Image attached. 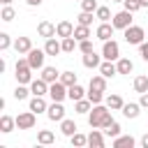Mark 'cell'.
<instances>
[{"mask_svg":"<svg viewBox=\"0 0 148 148\" xmlns=\"http://www.w3.org/2000/svg\"><path fill=\"white\" fill-rule=\"evenodd\" d=\"M30 92L46 97V95H49V83H46L42 76H39V79H32V81H30Z\"/></svg>","mask_w":148,"mask_h":148,"instance_id":"17","label":"cell"},{"mask_svg":"<svg viewBox=\"0 0 148 148\" xmlns=\"http://www.w3.org/2000/svg\"><path fill=\"white\" fill-rule=\"evenodd\" d=\"M60 132H62L65 136H72L74 132H79V127H76V123H74V120L62 118V120H60Z\"/></svg>","mask_w":148,"mask_h":148,"instance_id":"31","label":"cell"},{"mask_svg":"<svg viewBox=\"0 0 148 148\" xmlns=\"http://www.w3.org/2000/svg\"><path fill=\"white\" fill-rule=\"evenodd\" d=\"M136 141H134V136H130V134H120V136H116V139H111V146L113 148H132Z\"/></svg>","mask_w":148,"mask_h":148,"instance_id":"24","label":"cell"},{"mask_svg":"<svg viewBox=\"0 0 148 148\" xmlns=\"http://www.w3.org/2000/svg\"><path fill=\"white\" fill-rule=\"evenodd\" d=\"M14 46V42H12V37L7 35V32H0V51L5 53V51H9Z\"/></svg>","mask_w":148,"mask_h":148,"instance_id":"42","label":"cell"},{"mask_svg":"<svg viewBox=\"0 0 148 148\" xmlns=\"http://www.w3.org/2000/svg\"><path fill=\"white\" fill-rule=\"evenodd\" d=\"M14 130H16V118L2 113V116H0V132H2V134H9V132H14Z\"/></svg>","mask_w":148,"mask_h":148,"instance_id":"23","label":"cell"},{"mask_svg":"<svg viewBox=\"0 0 148 148\" xmlns=\"http://www.w3.org/2000/svg\"><path fill=\"white\" fill-rule=\"evenodd\" d=\"M104 143H106V134H104V130L92 127L90 134H88V146H90V148H104Z\"/></svg>","mask_w":148,"mask_h":148,"instance_id":"10","label":"cell"},{"mask_svg":"<svg viewBox=\"0 0 148 148\" xmlns=\"http://www.w3.org/2000/svg\"><path fill=\"white\" fill-rule=\"evenodd\" d=\"M74 28H76V25H74L72 21H58V23H56V35H58L60 39H62V37H72V35H74Z\"/></svg>","mask_w":148,"mask_h":148,"instance_id":"15","label":"cell"},{"mask_svg":"<svg viewBox=\"0 0 148 148\" xmlns=\"http://www.w3.org/2000/svg\"><path fill=\"white\" fill-rule=\"evenodd\" d=\"M14 16H16L14 7H12V5H2V9H0V21L9 23V21H14Z\"/></svg>","mask_w":148,"mask_h":148,"instance_id":"39","label":"cell"},{"mask_svg":"<svg viewBox=\"0 0 148 148\" xmlns=\"http://www.w3.org/2000/svg\"><path fill=\"white\" fill-rule=\"evenodd\" d=\"M32 67H30V62H28V58H18L16 60V67H14V76H16V83H28L30 86V81H32Z\"/></svg>","mask_w":148,"mask_h":148,"instance_id":"2","label":"cell"},{"mask_svg":"<svg viewBox=\"0 0 148 148\" xmlns=\"http://www.w3.org/2000/svg\"><path fill=\"white\" fill-rule=\"evenodd\" d=\"M25 2H28V5H30V7H39V5H42V2H44V0H25Z\"/></svg>","mask_w":148,"mask_h":148,"instance_id":"48","label":"cell"},{"mask_svg":"<svg viewBox=\"0 0 148 148\" xmlns=\"http://www.w3.org/2000/svg\"><path fill=\"white\" fill-rule=\"evenodd\" d=\"M111 2H123V0H111Z\"/></svg>","mask_w":148,"mask_h":148,"instance_id":"52","label":"cell"},{"mask_svg":"<svg viewBox=\"0 0 148 148\" xmlns=\"http://www.w3.org/2000/svg\"><path fill=\"white\" fill-rule=\"evenodd\" d=\"M44 51H46V56H60L62 53V42H58L56 37H49L46 42H44Z\"/></svg>","mask_w":148,"mask_h":148,"instance_id":"16","label":"cell"},{"mask_svg":"<svg viewBox=\"0 0 148 148\" xmlns=\"http://www.w3.org/2000/svg\"><path fill=\"white\" fill-rule=\"evenodd\" d=\"M141 146H143V148H148V132L141 136Z\"/></svg>","mask_w":148,"mask_h":148,"instance_id":"49","label":"cell"},{"mask_svg":"<svg viewBox=\"0 0 148 148\" xmlns=\"http://www.w3.org/2000/svg\"><path fill=\"white\" fill-rule=\"evenodd\" d=\"M25 58H28V62H30V67L32 69H42L44 67V60H46V51L44 49H30L28 53H25Z\"/></svg>","mask_w":148,"mask_h":148,"instance_id":"7","label":"cell"},{"mask_svg":"<svg viewBox=\"0 0 148 148\" xmlns=\"http://www.w3.org/2000/svg\"><path fill=\"white\" fill-rule=\"evenodd\" d=\"M86 92H88V90H86L81 83H74V86H69V88H67V97H69L72 102H79V99H83V97H86Z\"/></svg>","mask_w":148,"mask_h":148,"instance_id":"22","label":"cell"},{"mask_svg":"<svg viewBox=\"0 0 148 148\" xmlns=\"http://www.w3.org/2000/svg\"><path fill=\"white\" fill-rule=\"evenodd\" d=\"M88 88H95V90H104V92H106V76H102V74H92Z\"/></svg>","mask_w":148,"mask_h":148,"instance_id":"29","label":"cell"},{"mask_svg":"<svg viewBox=\"0 0 148 148\" xmlns=\"http://www.w3.org/2000/svg\"><path fill=\"white\" fill-rule=\"evenodd\" d=\"M139 104H141L143 109H148V92H141V95H139Z\"/></svg>","mask_w":148,"mask_h":148,"instance_id":"47","label":"cell"},{"mask_svg":"<svg viewBox=\"0 0 148 148\" xmlns=\"http://www.w3.org/2000/svg\"><path fill=\"white\" fill-rule=\"evenodd\" d=\"M111 23H113L116 30H125V28H130V25H132V12H127V9L116 12L113 18H111Z\"/></svg>","mask_w":148,"mask_h":148,"instance_id":"8","label":"cell"},{"mask_svg":"<svg viewBox=\"0 0 148 148\" xmlns=\"http://www.w3.org/2000/svg\"><path fill=\"white\" fill-rule=\"evenodd\" d=\"M99 74H102V76H106V79H113V76L118 74L116 62H113V60H102V65H99Z\"/></svg>","mask_w":148,"mask_h":148,"instance_id":"21","label":"cell"},{"mask_svg":"<svg viewBox=\"0 0 148 148\" xmlns=\"http://www.w3.org/2000/svg\"><path fill=\"white\" fill-rule=\"evenodd\" d=\"M123 9H127V12H139L141 9V2L139 0H123Z\"/></svg>","mask_w":148,"mask_h":148,"instance_id":"43","label":"cell"},{"mask_svg":"<svg viewBox=\"0 0 148 148\" xmlns=\"http://www.w3.org/2000/svg\"><path fill=\"white\" fill-rule=\"evenodd\" d=\"M37 35L44 37V39L56 37V25H53L51 21H39V23H37Z\"/></svg>","mask_w":148,"mask_h":148,"instance_id":"18","label":"cell"},{"mask_svg":"<svg viewBox=\"0 0 148 148\" xmlns=\"http://www.w3.org/2000/svg\"><path fill=\"white\" fill-rule=\"evenodd\" d=\"M116 67H118V74H127V76H130V74L134 72V62H132L130 58H123V56L116 60Z\"/></svg>","mask_w":148,"mask_h":148,"instance_id":"25","label":"cell"},{"mask_svg":"<svg viewBox=\"0 0 148 148\" xmlns=\"http://www.w3.org/2000/svg\"><path fill=\"white\" fill-rule=\"evenodd\" d=\"M69 141H72V146H74V148H83V146H88V134L74 132V134L69 136Z\"/></svg>","mask_w":148,"mask_h":148,"instance_id":"38","label":"cell"},{"mask_svg":"<svg viewBox=\"0 0 148 148\" xmlns=\"http://www.w3.org/2000/svg\"><path fill=\"white\" fill-rule=\"evenodd\" d=\"M113 30H116V28H113L111 21H104V23L99 21V25H97V30H95V37H97L99 42H106V39L113 37Z\"/></svg>","mask_w":148,"mask_h":148,"instance_id":"11","label":"cell"},{"mask_svg":"<svg viewBox=\"0 0 148 148\" xmlns=\"http://www.w3.org/2000/svg\"><path fill=\"white\" fill-rule=\"evenodd\" d=\"M37 125V113L35 111H21L18 116H16V130H32Z\"/></svg>","mask_w":148,"mask_h":148,"instance_id":"5","label":"cell"},{"mask_svg":"<svg viewBox=\"0 0 148 148\" xmlns=\"http://www.w3.org/2000/svg\"><path fill=\"white\" fill-rule=\"evenodd\" d=\"M60 81L69 88V86H74V83H79V76H76V72H72V69H67V72H60Z\"/></svg>","mask_w":148,"mask_h":148,"instance_id":"35","label":"cell"},{"mask_svg":"<svg viewBox=\"0 0 148 148\" xmlns=\"http://www.w3.org/2000/svg\"><path fill=\"white\" fill-rule=\"evenodd\" d=\"M49 97H51V102H65L67 99V86L60 79L49 83Z\"/></svg>","mask_w":148,"mask_h":148,"instance_id":"6","label":"cell"},{"mask_svg":"<svg viewBox=\"0 0 148 148\" xmlns=\"http://www.w3.org/2000/svg\"><path fill=\"white\" fill-rule=\"evenodd\" d=\"M113 123V118H111V109L102 102V104H92V109H90V113H88V125L90 127H99V130H104L106 125H111Z\"/></svg>","mask_w":148,"mask_h":148,"instance_id":"1","label":"cell"},{"mask_svg":"<svg viewBox=\"0 0 148 148\" xmlns=\"http://www.w3.org/2000/svg\"><path fill=\"white\" fill-rule=\"evenodd\" d=\"M32 92H30V86L28 83H16V88H14V99H18V102H23V99H28Z\"/></svg>","mask_w":148,"mask_h":148,"instance_id":"28","label":"cell"},{"mask_svg":"<svg viewBox=\"0 0 148 148\" xmlns=\"http://www.w3.org/2000/svg\"><path fill=\"white\" fill-rule=\"evenodd\" d=\"M102 56H97L95 51H90V53H83V58H81V62H83V67H88V69H99V65H102Z\"/></svg>","mask_w":148,"mask_h":148,"instance_id":"14","label":"cell"},{"mask_svg":"<svg viewBox=\"0 0 148 148\" xmlns=\"http://www.w3.org/2000/svg\"><path fill=\"white\" fill-rule=\"evenodd\" d=\"M95 16H97V21H102V23H104V21H111V18H113L111 9H109V7H104V5H99V7H97Z\"/></svg>","mask_w":148,"mask_h":148,"instance_id":"40","label":"cell"},{"mask_svg":"<svg viewBox=\"0 0 148 148\" xmlns=\"http://www.w3.org/2000/svg\"><path fill=\"white\" fill-rule=\"evenodd\" d=\"M79 51H81V53H90V51H95V49H92V42H90V39L79 42Z\"/></svg>","mask_w":148,"mask_h":148,"instance_id":"45","label":"cell"},{"mask_svg":"<svg viewBox=\"0 0 148 148\" xmlns=\"http://www.w3.org/2000/svg\"><path fill=\"white\" fill-rule=\"evenodd\" d=\"M39 76H42V79H44L46 83H53V81H58V79H60V72H58L56 67H49V65H44V67H42V74H39Z\"/></svg>","mask_w":148,"mask_h":148,"instance_id":"26","label":"cell"},{"mask_svg":"<svg viewBox=\"0 0 148 148\" xmlns=\"http://www.w3.org/2000/svg\"><path fill=\"white\" fill-rule=\"evenodd\" d=\"M141 104L139 102H125L123 104V109H120V113L125 116V118H130V120H134V118H139V113H141Z\"/></svg>","mask_w":148,"mask_h":148,"instance_id":"13","label":"cell"},{"mask_svg":"<svg viewBox=\"0 0 148 148\" xmlns=\"http://www.w3.org/2000/svg\"><path fill=\"white\" fill-rule=\"evenodd\" d=\"M14 0H0V5H12Z\"/></svg>","mask_w":148,"mask_h":148,"instance_id":"51","label":"cell"},{"mask_svg":"<svg viewBox=\"0 0 148 148\" xmlns=\"http://www.w3.org/2000/svg\"><path fill=\"white\" fill-rule=\"evenodd\" d=\"M37 143L39 146H51V143H56V134L51 130H39L37 132Z\"/></svg>","mask_w":148,"mask_h":148,"instance_id":"27","label":"cell"},{"mask_svg":"<svg viewBox=\"0 0 148 148\" xmlns=\"http://www.w3.org/2000/svg\"><path fill=\"white\" fill-rule=\"evenodd\" d=\"M102 58L116 62V60L120 58V44H118L116 39H106V42H102Z\"/></svg>","mask_w":148,"mask_h":148,"instance_id":"4","label":"cell"},{"mask_svg":"<svg viewBox=\"0 0 148 148\" xmlns=\"http://www.w3.org/2000/svg\"><path fill=\"white\" fill-rule=\"evenodd\" d=\"M92 18H97L95 12H83V9H81V14L76 16V23H81V25H92Z\"/></svg>","mask_w":148,"mask_h":148,"instance_id":"41","label":"cell"},{"mask_svg":"<svg viewBox=\"0 0 148 148\" xmlns=\"http://www.w3.org/2000/svg\"><path fill=\"white\" fill-rule=\"evenodd\" d=\"M86 97H88V99H90L92 104H102L106 95H104V90H95V88H88V92H86Z\"/></svg>","mask_w":148,"mask_h":148,"instance_id":"36","label":"cell"},{"mask_svg":"<svg viewBox=\"0 0 148 148\" xmlns=\"http://www.w3.org/2000/svg\"><path fill=\"white\" fill-rule=\"evenodd\" d=\"M30 49H32V39H30V37H16V39H14V51H16L18 56H25Z\"/></svg>","mask_w":148,"mask_h":148,"instance_id":"19","label":"cell"},{"mask_svg":"<svg viewBox=\"0 0 148 148\" xmlns=\"http://www.w3.org/2000/svg\"><path fill=\"white\" fill-rule=\"evenodd\" d=\"M28 109H30V111H35V113L39 116V113H46L49 102H46V97H42V95H32V97H30V102H28Z\"/></svg>","mask_w":148,"mask_h":148,"instance_id":"12","label":"cell"},{"mask_svg":"<svg viewBox=\"0 0 148 148\" xmlns=\"http://www.w3.org/2000/svg\"><path fill=\"white\" fill-rule=\"evenodd\" d=\"M123 37H125V42L127 44H134V46H139L141 42H146V30L141 28V25H130V28H125L123 30Z\"/></svg>","mask_w":148,"mask_h":148,"instance_id":"3","label":"cell"},{"mask_svg":"<svg viewBox=\"0 0 148 148\" xmlns=\"http://www.w3.org/2000/svg\"><path fill=\"white\" fill-rule=\"evenodd\" d=\"M60 42H62V53H74V49H79V42H76L74 35L72 37H62Z\"/></svg>","mask_w":148,"mask_h":148,"instance_id":"34","label":"cell"},{"mask_svg":"<svg viewBox=\"0 0 148 148\" xmlns=\"http://www.w3.org/2000/svg\"><path fill=\"white\" fill-rule=\"evenodd\" d=\"M120 132H123V127H120V123H118V120H113L111 125H106V127H104V134H106L109 139H116V136H120Z\"/></svg>","mask_w":148,"mask_h":148,"instance_id":"37","label":"cell"},{"mask_svg":"<svg viewBox=\"0 0 148 148\" xmlns=\"http://www.w3.org/2000/svg\"><path fill=\"white\" fill-rule=\"evenodd\" d=\"M139 56H141V60L148 62V42H141L139 44Z\"/></svg>","mask_w":148,"mask_h":148,"instance_id":"46","label":"cell"},{"mask_svg":"<svg viewBox=\"0 0 148 148\" xmlns=\"http://www.w3.org/2000/svg\"><path fill=\"white\" fill-rule=\"evenodd\" d=\"M104 104H106L111 111H120V109H123V104H125V99H123L118 92H111V95H106V97H104Z\"/></svg>","mask_w":148,"mask_h":148,"instance_id":"20","label":"cell"},{"mask_svg":"<svg viewBox=\"0 0 148 148\" xmlns=\"http://www.w3.org/2000/svg\"><path fill=\"white\" fill-rule=\"evenodd\" d=\"M90 109H92V102H90L88 97H83V99L74 102V111H76V113H81V116H88V113H90Z\"/></svg>","mask_w":148,"mask_h":148,"instance_id":"30","label":"cell"},{"mask_svg":"<svg viewBox=\"0 0 148 148\" xmlns=\"http://www.w3.org/2000/svg\"><path fill=\"white\" fill-rule=\"evenodd\" d=\"M97 0H81V9L83 12H97Z\"/></svg>","mask_w":148,"mask_h":148,"instance_id":"44","label":"cell"},{"mask_svg":"<svg viewBox=\"0 0 148 148\" xmlns=\"http://www.w3.org/2000/svg\"><path fill=\"white\" fill-rule=\"evenodd\" d=\"M79 2H81V0H79Z\"/></svg>","mask_w":148,"mask_h":148,"instance_id":"53","label":"cell"},{"mask_svg":"<svg viewBox=\"0 0 148 148\" xmlns=\"http://www.w3.org/2000/svg\"><path fill=\"white\" fill-rule=\"evenodd\" d=\"M139 2H141V9H143V7H148V0H139Z\"/></svg>","mask_w":148,"mask_h":148,"instance_id":"50","label":"cell"},{"mask_svg":"<svg viewBox=\"0 0 148 148\" xmlns=\"http://www.w3.org/2000/svg\"><path fill=\"white\" fill-rule=\"evenodd\" d=\"M132 86H134V90H136L139 95H141V92H148V76H146V74H139V76H134Z\"/></svg>","mask_w":148,"mask_h":148,"instance_id":"32","label":"cell"},{"mask_svg":"<svg viewBox=\"0 0 148 148\" xmlns=\"http://www.w3.org/2000/svg\"><path fill=\"white\" fill-rule=\"evenodd\" d=\"M90 25H81V23H76V28H74V37H76V42H83V39H90Z\"/></svg>","mask_w":148,"mask_h":148,"instance_id":"33","label":"cell"},{"mask_svg":"<svg viewBox=\"0 0 148 148\" xmlns=\"http://www.w3.org/2000/svg\"><path fill=\"white\" fill-rule=\"evenodd\" d=\"M46 118H49L51 123H60V120L65 118V106H62V102H51L49 109H46Z\"/></svg>","mask_w":148,"mask_h":148,"instance_id":"9","label":"cell"}]
</instances>
